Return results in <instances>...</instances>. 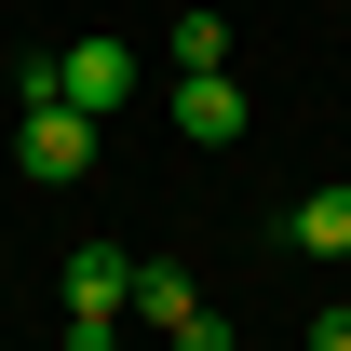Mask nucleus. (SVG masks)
<instances>
[{
	"instance_id": "obj_1",
	"label": "nucleus",
	"mask_w": 351,
	"mask_h": 351,
	"mask_svg": "<svg viewBox=\"0 0 351 351\" xmlns=\"http://www.w3.org/2000/svg\"><path fill=\"white\" fill-rule=\"evenodd\" d=\"M14 162L27 176H82L95 162V108H27V122H14Z\"/></svg>"
},
{
	"instance_id": "obj_2",
	"label": "nucleus",
	"mask_w": 351,
	"mask_h": 351,
	"mask_svg": "<svg viewBox=\"0 0 351 351\" xmlns=\"http://www.w3.org/2000/svg\"><path fill=\"white\" fill-rule=\"evenodd\" d=\"M54 82H68V108L108 122V108L135 95V54H122V41H68V54H54Z\"/></svg>"
},
{
	"instance_id": "obj_3",
	"label": "nucleus",
	"mask_w": 351,
	"mask_h": 351,
	"mask_svg": "<svg viewBox=\"0 0 351 351\" xmlns=\"http://www.w3.org/2000/svg\"><path fill=\"white\" fill-rule=\"evenodd\" d=\"M68 311H95V324L135 311V257H122V243H68Z\"/></svg>"
},
{
	"instance_id": "obj_4",
	"label": "nucleus",
	"mask_w": 351,
	"mask_h": 351,
	"mask_svg": "<svg viewBox=\"0 0 351 351\" xmlns=\"http://www.w3.org/2000/svg\"><path fill=\"white\" fill-rule=\"evenodd\" d=\"M176 135H203V149H230V135H243V82H217V68H189V82H176Z\"/></svg>"
},
{
	"instance_id": "obj_5",
	"label": "nucleus",
	"mask_w": 351,
	"mask_h": 351,
	"mask_svg": "<svg viewBox=\"0 0 351 351\" xmlns=\"http://www.w3.org/2000/svg\"><path fill=\"white\" fill-rule=\"evenodd\" d=\"M284 243H298V257H351V176H338V189H298V203H284Z\"/></svg>"
},
{
	"instance_id": "obj_6",
	"label": "nucleus",
	"mask_w": 351,
	"mask_h": 351,
	"mask_svg": "<svg viewBox=\"0 0 351 351\" xmlns=\"http://www.w3.org/2000/svg\"><path fill=\"white\" fill-rule=\"evenodd\" d=\"M189 68H230V27H217V14H176V82H189Z\"/></svg>"
},
{
	"instance_id": "obj_7",
	"label": "nucleus",
	"mask_w": 351,
	"mask_h": 351,
	"mask_svg": "<svg viewBox=\"0 0 351 351\" xmlns=\"http://www.w3.org/2000/svg\"><path fill=\"white\" fill-rule=\"evenodd\" d=\"M189 298H203V284H189V270H176V257H162V270H135V311H149V324H176V311H189Z\"/></svg>"
},
{
	"instance_id": "obj_8",
	"label": "nucleus",
	"mask_w": 351,
	"mask_h": 351,
	"mask_svg": "<svg viewBox=\"0 0 351 351\" xmlns=\"http://www.w3.org/2000/svg\"><path fill=\"white\" fill-rule=\"evenodd\" d=\"M162 351H230V311H203V298H189V311L162 324Z\"/></svg>"
},
{
	"instance_id": "obj_9",
	"label": "nucleus",
	"mask_w": 351,
	"mask_h": 351,
	"mask_svg": "<svg viewBox=\"0 0 351 351\" xmlns=\"http://www.w3.org/2000/svg\"><path fill=\"white\" fill-rule=\"evenodd\" d=\"M68 351H122V324H95V311H68Z\"/></svg>"
},
{
	"instance_id": "obj_10",
	"label": "nucleus",
	"mask_w": 351,
	"mask_h": 351,
	"mask_svg": "<svg viewBox=\"0 0 351 351\" xmlns=\"http://www.w3.org/2000/svg\"><path fill=\"white\" fill-rule=\"evenodd\" d=\"M311 351H351V298H338V311H311Z\"/></svg>"
}]
</instances>
